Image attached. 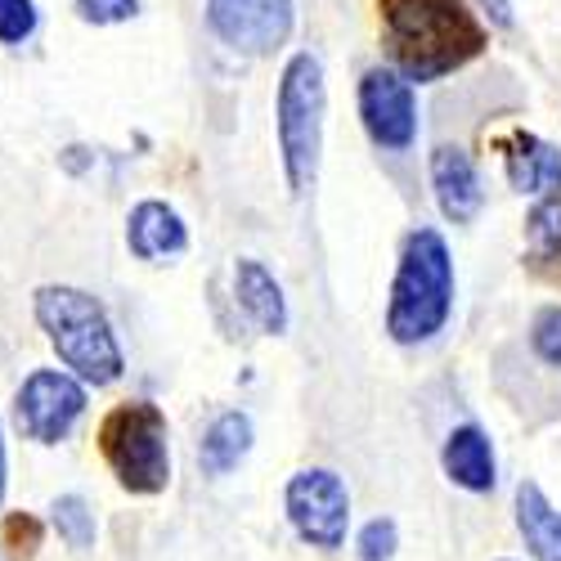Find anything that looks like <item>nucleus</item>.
Wrapping results in <instances>:
<instances>
[{
	"label": "nucleus",
	"instance_id": "nucleus-12",
	"mask_svg": "<svg viewBox=\"0 0 561 561\" xmlns=\"http://www.w3.org/2000/svg\"><path fill=\"white\" fill-rule=\"evenodd\" d=\"M503 171H507V184L517 194H530V198L548 194L552 198L561 190V149L539 135L517 130L503 145Z\"/></svg>",
	"mask_w": 561,
	"mask_h": 561
},
{
	"label": "nucleus",
	"instance_id": "nucleus-1",
	"mask_svg": "<svg viewBox=\"0 0 561 561\" xmlns=\"http://www.w3.org/2000/svg\"><path fill=\"white\" fill-rule=\"evenodd\" d=\"M391 68L404 81H440L485 50L481 19L462 0H378Z\"/></svg>",
	"mask_w": 561,
	"mask_h": 561
},
{
	"label": "nucleus",
	"instance_id": "nucleus-13",
	"mask_svg": "<svg viewBox=\"0 0 561 561\" xmlns=\"http://www.w3.org/2000/svg\"><path fill=\"white\" fill-rule=\"evenodd\" d=\"M233 297H239V310L256 323V333H265V337L288 333V297L256 256H243L233 265Z\"/></svg>",
	"mask_w": 561,
	"mask_h": 561
},
{
	"label": "nucleus",
	"instance_id": "nucleus-17",
	"mask_svg": "<svg viewBox=\"0 0 561 561\" xmlns=\"http://www.w3.org/2000/svg\"><path fill=\"white\" fill-rule=\"evenodd\" d=\"M50 522H55V530H59V539L68 548H90V543H95V512H90V503L81 494L55 499Z\"/></svg>",
	"mask_w": 561,
	"mask_h": 561
},
{
	"label": "nucleus",
	"instance_id": "nucleus-20",
	"mask_svg": "<svg viewBox=\"0 0 561 561\" xmlns=\"http://www.w3.org/2000/svg\"><path fill=\"white\" fill-rule=\"evenodd\" d=\"M396 548H400V530H396V522H391V517L368 522V526L359 530V539H355L359 561H391V557H396Z\"/></svg>",
	"mask_w": 561,
	"mask_h": 561
},
{
	"label": "nucleus",
	"instance_id": "nucleus-9",
	"mask_svg": "<svg viewBox=\"0 0 561 561\" xmlns=\"http://www.w3.org/2000/svg\"><path fill=\"white\" fill-rule=\"evenodd\" d=\"M293 0H207V27L229 50L265 59L293 36Z\"/></svg>",
	"mask_w": 561,
	"mask_h": 561
},
{
	"label": "nucleus",
	"instance_id": "nucleus-5",
	"mask_svg": "<svg viewBox=\"0 0 561 561\" xmlns=\"http://www.w3.org/2000/svg\"><path fill=\"white\" fill-rule=\"evenodd\" d=\"M100 449L113 477L130 494H162L171 485V445H167V413L149 400L117 404L104 427Z\"/></svg>",
	"mask_w": 561,
	"mask_h": 561
},
{
	"label": "nucleus",
	"instance_id": "nucleus-19",
	"mask_svg": "<svg viewBox=\"0 0 561 561\" xmlns=\"http://www.w3.org/2000/svg\"><path fill=\"white\" fill-rule=\"evenodd\" d=\"M36 0H0V45H23L36 32Z\"/></svg>",
	"mask_w": 561,
	"mask_h": 561
},
{
	"label": "nucleus",
	"instance_id": "nucleus-2",
	"mask_svg": "<svg viewBox=\"0 0 561 561\" xmlns=\"http://www.w3.org/2000/svg\"><path fill=\"white\" fill-rule=\"evenodd\" d=\"M454 314V256L445 233L432 225H417L404 248L391 278V301H387V333L400 346H423L445 333Z\"/></svg>",
	"mask_w": 561,
	"mask_h": 561
},
{
	"label": "nucleus",
	"instance_id": "nucleus-21",
	"mask_svg": "<svg viewBox=\"0 0 561 561\" xmlns=\"http://www.w3.org/2000/svg\"><path fill=\"white\" fill-rule=\"evenodd\" d=\"M530 346L543 364H557L561 368V306H548L535 314L530 323Z\"/></svg>",
	"mask_w": 561,
	"mask_h": 561
},
{
	"label": "nucleus",
	"instance_id": "nucleus-18",
	"mask_svg": "<svg viewBox=\"0 0 561 561\" xmlns=\"http://www.w3.org/2000/svg\"><path fill=\"white\" fill-rule=\"evenodd\" d=\"M526 233H530V252H535V261H552V256H561V194L543 198V203L530 211Z\"/></svg>",
	"mask_w": 561,
	"mask_h": 561
},
{
	"label": "nucleus",
	"instance_id": "nucleus-16",
	"mask_svg": "<svg viewBox=\"0 0 561 561\" xmlns=\"http://www.w3.org/2000/svg\"><path fill=\"white\" fill-rule=\"evenodd\" d=\"M517 530L539 561H561V512L543 499L535 481L517 485Z\"/></svg>",
	"mask_w": 561,
	"mask_h": 561
},
{
	"label": "nucleus",
	"instance_id": "nucleus-24",
	"mask_svg": "<svg viewBox=\"0 0 561 561\" xmlns=\"http://www.w3.org/2000/svg\"><path fill=\"white\" fill-rule=\"evenodd\" d=\"M5 477H10V458H5V423H0V503H5Z\"/></svg>",
	"mask_w": 561,
	"mask_h": 561
},
{
	"label": "nucleus",
	"instance_id": "nucleus-3",
	"mask_svg": "<svg viewBox=\"0 0 561 561\" xmlns=\"http://www.w3.org/2000/svg\"><path fill=\"white\" fill-rule=\"evenodd\" d=\"M32 314L41 323L45 342L55 346L64 368L85 387H113L126 368L122 342L113 333L108 310L72 284H45L32 297Z\"/></svg>",
	"mask_w": 561,
	"mask_h": 561
},
{
	"label": "nucleus",
	"instance_id": "nucleus-14",
	"mask_svg": "<svg viewBox=\"0 0 561 561\" xmlns=\"http://www.w3.org/2000/svg\"><path fill=\"white\" fill-rule=\"evenodd\" d=\"M440 467H445V477L458 485V490H467V494H490L494 490V449H490V436L481 432V427H454L449 436H445V449H440Z\"/></svg>",
	"mask_w": 561,
	"mask_h": 561
},
{
	"label": "nucleus",
	"instance_id": "nucleus-23",
	"mask_svg": "<svg viewBox=\"0 0 561 561\" xmlns=\"http://www.w3.org/2000/svg\"><path fill=\"white\" fill-rule=\"evenodd\" d=\"M477 5H481V14L494 27H512V5H507V0H477Z\"/></svg>",
	"mask_w": 561,
	"mask_h": 561
},
{
	"label": "nucleus",
	"instance_id": "nucleus-8",
	"mask_svg": "<svg viewBox=\"0 0 561 561\" xmlns=\"http://www.w3.org/2000/svg\"><path fill=\"white\" fill-rule=\"evenodd\" d=\"M359 122L368 139L387 153H409L417 145V95L413 81L396 68H368L359 77Z\"/></svg>",
	"mask_w": 561,
	"mask_h": 561
},
{
	"label": "nucleus",
	"instance_id": "nucleus-4",
	"mask_svg": "<svg viewBox=\"0 0 561 561\" xmlns=\"http://www.w3.org/2000/svg\"><path fill=\"white\" fill-rule=\"evenodd\" d=\"M323 113H329V90H323V64L310 50H297L278 77L274 126H278V153H284L288 190L301 198L323 158Z\"/></svg>",
	"mask_w": 561,
	"mask_h": 561
},
{
	"label": "nucleus",
	"instance_id": "nucleus-7",
	"mask_svg": "<svg viewBox=\"0 0 561 561\" xmlns=\"http://www.w3.org/2000/svg\"><path fill=\"white\" fill-rule=\"evenodd\" d=\"M288 522L293 530L323 552H337L346 543V526H351V494L346 481L333 472V467H306L288 481L284 494Z\"/></svg>",
	"mask_w": 561,
	"mask_h": 561
},
{
	"label": "nucleus",
	"instance_id": "nucleus-10",
	"mask_svg": "<svg viewBox=\"0 0 561 561\" xmlns=\"http://www.w3.org/2000/svg\"><path fill=\"white\" fill-rule=\"evenodd\" d=\"M432 190H436L440 211L454 225H472L481 216V207H485V190H481L477 162L467 158L458 145H440L432 153Z\"/></svg>",
	"mask_w": 561,
	"mask_h": 561
},
{
	"label": "nucleus",
	"instance_id": "nucleus-22",
	"mask_svg": "<svg viewBox=\"0 0 561 561\" xmlns=\"http://www.w3.org/2000/svg\"><path fill=\"white\" fill-rule=\"evenodd\" d=\"M77 19L95 23V27H113V23H130L139 14V0H77Z\"/></svg>",
	"mask_w": 561,
	"mask_h": 561
},
{
	"label": "nucleus",
	"instance_id": "nucleus-6",
	"mask_svg": "<svg viewBox=\"0 0 561 561\" xmlns=\"http://www.w3.org/2000/svg\"><path fill=\"white\" fill-rule=\"evenodd\" d=\"M85 417V382L64 368H36L14 391V427L32 445H64Z\"/></svg>",
	"mask_w": 561,
	"mask_h": 561
},
{
	"label": "nucleus",
	"instance_id": "nucleus-11",
	"mask_svg": "<svg viewBox=\"0 0 561 561\" xmlns=\"http://www.w3.org/2000/svg\"><path fill=\"white\" fill-rule=\"evenodd\" d=\"M126 248L139 256V261H171L180 256L184 248H190V229H184L180 211L162 198H145V203H135L130 216H126Z\"/></svg>",
	"mask_w": 561,
	"mask_h": 561
},
{
	"label": "nucleus",
	"instance_id": "nucleus-15",
	"mask_svg": "<svg viewBox=\"0 0 561 561\" xmlns=\"http://www.w3.org/2000/svg\"><path fill=\"white\" fill-rule=\"evenodd\" d=\"M252 440H256V432H252V417H248V413H239V409L220 413L216 423L207 427L203 445H198V462H203V472H207V477H229L233 467H239V462L248 458Z\"/></svg>",
	"mask_w": 561,
	"mask_h": 561
}]
</instances>
